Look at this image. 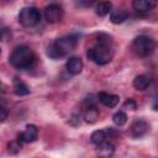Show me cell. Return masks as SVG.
I'll list each match as a JSON object with an SVG mask.
<instances>
[{"label":"cell","mask_w":158,"mask_h":158,"mask_svg":"<svg viewBox=\"0 0 158 158\" xmlns=\"http://www.w3.org/2000/svg\"><path fill=\"white\" fill-rule=\"evenodd\" d=\"M86 56L90 60L99 65H105L111 62L114 57V49H112V41L110 36L105 33H100L96 41V44L88 49Z\"/></svg>","instance_id":"1"},{"label":"cell","mask_w":158,"mask_h":158,"mask_svg":"<svg viewBox=\"0 0 158 158\" xmlns=\"http://www.w3.org/2000/svg\"><path fill=\"white\" fill-rule=\"evenodd\" d=\"M77 43H78V37L75 35H68L60 37L48 46L47 54L53 59L63 58L75 48Z\"/></svg>","instance_id":"2"},{"label":"cell","mask_w":158,"mask_h":158,"mask_svg":"<svg viewBox=\"0 0 158 158\" xmlns=\"http://www.w3.org/2000/svg\"><path fill=\"white\" fill-rule=\"evenodd\" d=\"M9 60L11 65L17 69H27L35 63V54L30 47L22 44L14 48L9 57Z\"/></svg>","instance_id":"3"},{"label":"cell","mask_w":158,"mask_h":158,"mask_svg":"<svg viewBox=\"0 0 158 158\" xmlns=\"http://www.w3.org/2000/svg\"><path fill=\"white\" fill-rule=\"evenodd\" d=\"M132 51L137 57L141 58H146L148 56H151L154 51V41L144 35L137 36L133 42H132Z\"/></svg>","instance_id":"4"},{"label":"cell","mask_w":158,"mask_h":158,"mask_svg":"<svg viewBox=\"0 0 158 158\" xmlns=\"http://www.w3.org/2000/svg\"><path fill=\"white\" fill-rule=\"evenodd\" d=\"M41 20V12L37 7L27 6L21 9L19 14V22L25 27H32L36 26Z\"/></svg>","instance_id":"5"},{"label":"cell","mask_w":158,"mask_h":158,"mask_svg":"<svg viewBox=\"0 0 158 158\" xmlns=\"http://www.w3.org/2000/svg\"><path fill=\"white\" fill-rule=\"evenodd\" d=\"M44 17L49 23L59 22L63 17V9L58 4H49L44 9Z\"/></svg>","instance_id":"6"},{"label":"cell","mask_w":158,"mask_h":158,"mask_svg":"<svg viewBox=\"0 0 158 158\" xmlns=\"http://www.w3.org/2000/svg\"><path fill=\"white\" fill-rule=\"evenodd\" d=\"M37 136H38V128L35 125H27L26 128L21 133H19L17 139L21 143H31L37 139Z\"/></svg>","instance_id":"7"},{"label":"cell","mask_w":158,"mask_h":158,"mask_svg":"<svg viewBox=\"0 0 158 158\" xmlns=\"http://www.w3.org/2000/svg\"><path fill=\"white\" fill-rule=\"evenodd\" d=\"M114 135H115V132H114V130L111 127H109L106 130H96V131H94L91 133L90 139H91V142L94 144L99 146V144H101V143H104L106 141H110V138Z\"/></svg>","instance_id":"8"},{"label":"cell","mask_w":158,"mask_h":158,"mask_svg":"<svg viewBox=\"0 0 158 158\" xmlns=\"http://www.w3.org/2000/svg\"><path fill=\"white\" fill-rule=\"evenodd\" d=\"M149 131V123L144 120H136L131 126V132L135 138L143 137Z\"/></svg>","instance_id":"9"},{"label":"cell","mask_w":158,"mask_h":158,"mask_svg":"<svg viewBox=\"0 0 158 158\" xmlns=\"http://www.w3.org/2000/svg\"><path fill=\"white\" fill-rule=\"evenodd\" d=\"M157 6V0H132V7L137 12H148Z\"/></svg>","instance_id":"10"},{"label":"cell","mask_w":158,"mask_h":158,"mask_svg":"<svg viewBox=\"0 0 158 158\" xmlns=\"http://www.w3.org/2000/svg\"><path fill=\"white\" fill-rule=\"evenodd\" d=\"M98 99L106 107H115L120 101V98L117 95L109 94V93H105V91H100L98 94Z\"/></svg>","instance_id":"11"},{"label":"cell","mask_w":158,"mask_h":158,"mask_svg":"<svg viewBox=\"0 0 158 158\" xmlns=\"http://www.w3.org/2000/svg\"><path fill=\"white\" fill-rule=\"evenodd\" d=\"M65 68L70 74L77 75L83 70V60L79 57H70L65 63Z\"/></svg>","instance_id":"12"},{"label":"cell","mask_w":158,"mask_h":158,"mask_svg":"<svg viewBox=\"0 0 158 158\" xmlns=\"http://www.w3.org/2000/svg\"><path fill=\"white\" fill-rule=\"evenodd\" d=\"M151 81H152L151 77H148V75H146V74H141V75H137V77L133 79L132 84H133V88H135V89L142 91V90H146V89L151 85Z\"/></svg>","instance_id":"13"},{"label":"cell","mask_w":158,"mask_h":158,"mask_svg":"<svg viewBox=\"0 0 158 158\" xmlns=\"http://www.w3.org/2000/svg\"><path fill=\"white\" fill-rule=\"evenodd\" d=\"M99 115H100L99 110H98L94 105H89V106L86 107L85 112H84V120H85L88 123H94V122L98 121Z\"/></svg>","instance_id":"14"},{"label":"cell","mask_w":158,"mask_h":158,"mask_svg":"<svg viewBox=\"0 0 158 158\" xmlns=\"http://www.w3.org/2000/svg\"><path fill=\"white\" fill-rule=\"evenodd\" d=\"M127 16H128V14L125 10L116 9V10H112L110 12V21L115 25H118V23H122L127 19Z\"/></svg>","instance_id":"15"},{"label":"cell","mask_w":158,"mask_h":158,"mask_svg":"<svg viewBox=\"0 0 158 158\" xmlns=\"http://www.w3.org/2000/svg\"><path fill=\"white\" fill-rule=\"evenodd\" d=\"M14 89H15V94L19 95V96H23V95L30 94V88H28V85L25 84L23 81L19 80V79H15V80H14Z\"/></svg>","instance_id":"16"},{"label":"cell","mask_w":158,"mask_h":158,"mask_svg":"<svg viewBox=\"0 0 158 158\" xmlns=\"http://www.w3.org/2000/svg\"><path fill=\"white\" fill-rule=\"evenodd\" d=\"M111 11H112V4L110 1H101L96 6V15H99L101 17L106 16Z\"/></svg>","instance_id":"17"},{"label":"cell","mask_w":158,"mask_h":158,"mask_svg":"<svg viewBox=\"0 0 158 158\" xmlns=\"http://www.w3.org/2000/svg\"><path fill=\"white\" fill-rule=\"evenodd\" d=\"M98 152L101 156H111L114 153V144L110 141H106L98 146Z\"/></svg>","instance_id":"18"},{"label":"cell","mask_w":158,"mask_h":158,"mask_svg":"<svg viewBox=\"0 0 158 158\" xmlns=\"http://www.w3.org/2000/svg\"><path fill=\"white\" fill-rule=\"evenodd\" d=\"M112 121L116 126H123L127 122V115L123 111H116L112 115Z\"/></svg>","instance_id":"19"},{"label":"cell","mask_w":158,"mask_h":158,"mask_svg":"<svg viewBox=\"0 0 158 158\" xmlns=\"http://www.w3.org/2000/svg\"><path fill=\"white\" fill-rule=\"evenodd\" d=\"M7 148H9V152H10V153H17V152L21 149V142H20L19 139L12 141V142L9 143Z\"/></svg>","instance_id":"20"},{"label":"cell","mask_w":158,"mask_h":158,"mask_svg":"<svg viewBox=\"0 0 158 158\" xmlns=\"http://www.w3.org/2000/svg\"><path fill=\"white\" fill-rule=\"evenodd\" d=\"M123 107L125 109H128V110H136L137 109V104L133 99H127L125 102H123Z\"/></svg>","instance_id":"21"},{"label":"cell","mask_w":158,"mask_h":158,"mask_svg":"<svg viewBox=\"0 0 158 158\" xmlns=\"http://www.w3.org/2000/svg\"><path fill=\"white\" fill-rule=\"evenodd\" d=\"M96 0H80V4L83 6H91Z\"/></svg>","instance_id":"22"},{"label":"cell","mask_w":158,"mask_h":158,"mask_svg":"<svg viewBox=\"0 0 158 158\" xmlns=\"http://www.w3.org/2000/svg\"><path fill=\"white\" fill-rule=\"evenodd\" d=\"M6 116H7V112H6V107H5L4 105H1V121H5Z\"/></svg>","instance_id":"23"},{"label":"cell","mask_w":158,"mask_h":158,"mask_svg":"<svg viewBox=\"0 0 158 158\" xmlns=\"http://www.w3.org/2000/svg\"><path fill=\"white\" fill-rule=\"evenodd\" d=\"M153 107H154V110H157V111H158V102H156V104H154V106H153Z\"/></svg>","instance_id":"24"}]
</instances>
